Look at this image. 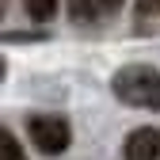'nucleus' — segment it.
<instances>
[{
	"label": "nucleus",
	"mask_w": 160,
	"mask_h": 160,
	"mask_svg": "<svg viewBox=\"0 0 160 160\" xmlns=\"http://www.w3.org/2000/svg\"><path fill=\"white\" fill-rule=\"evenodd\" d=\"M27 137H31L46 156H57V152L69 149L72 130H69L65 118H57V114H31V118H27Z\"/></svg>",
	"instance_id": "obj_2"
},
{
	"label": "nucleus",
	"mask_w": 160,
	"mask_h": 160,
	"mask_svg": "<svg viewBox=\"0 0 160 160\" xmlns=\"http://www.w3.org/2000/svg\"><path fill=\"white\" fill-rule=\"evenodd\" d=\"M137 15H160V0H137Z\"/></svg>",
	"instance_id": "obj_7"
},
{
	"label": "nucleus",
	"mask_w": 160,
	"mask_h": 160,
	"mask_svg": "<svg viewBox=\"0 0 160 160\" xmlns=\"http://www.w3.org/2000/svg\"><path fill=\"white\" fill-rule=\"evenodd\" d=\"M76 23H95V0H69Z\"/></svg>",
	"instance_id": "obj_6"
},
{
	"label": "nucleus",
	"mask_w": 160,
	"mask_h": 160,
	"mask_svg": "<svg viewBox=\"0 0 160 160\" xmlns=\"http://www.w3.org/2000/svg\"><path fill=\"white\" fill-rule=\"evenodd\" d=\"M0 152H4V160H27V152L19 149V141H15V133H12V130L0 133Z\"/></svg>",
	"instance_id": "obj_5"
},
{
	"label": "nucleus",
	"mask_w": 160,
	"mask_h": 160,
	"mask_svg": "<svg viewBox=\"0 0 160 160\" xmlns=\"http://www.w3.org/2000/svg\"><path fill=\"white\" fill-rule=\"evenodd\" d=\"M126 160H160V130L137 126L126 137Z\"/></svg>",
	"instance_id": "obj_3"
},
{
	"label": "nucleus",
	"mask_w": 160,
	"mask_h": 160,
	"mask_svg": "<svg viewBox=\"0 0 160 160\" xmlns=\"http://www.w3.org/2000/svg\"><path fill=\"white\" fill-rule=\"evenodd\" d=\"M99 4H103V8H107V12H114V8H118V4H122V0H99Z\"/></svg>",
	"instance_id": "obj_8"
},
{
	"label": "nucleus",
	"mask_w": 160,
	"mask_h": 160,
	"mask_svg": "<svg viewBox=\"0 0 160 160\" xmlns=\"http://www.w3.org/2000/svg\"><path fill=\"white\" fill-rule=\"evenodd\" d=\"M23 8H27V15L34 23H46V19L57 15V0H23Z\"/></svg>",
	"instance_id": "obj_4"
},
{
	"label": "nucleus",
	"mask_w": 160,
	"mask_h": 160,
	"mask_svg": "<svg viewBox=\"0 0 160 160\" xmlns=\"http://www.w3.org/2000/svg\"><path fill=\"white\" fill-rule=\"evenodd\" d=\"M111 92L130 107L160 111V69L152 65H122L111 80Z\"/></svg>",
	"instance_id": "obj_1"
}]
</instances>
